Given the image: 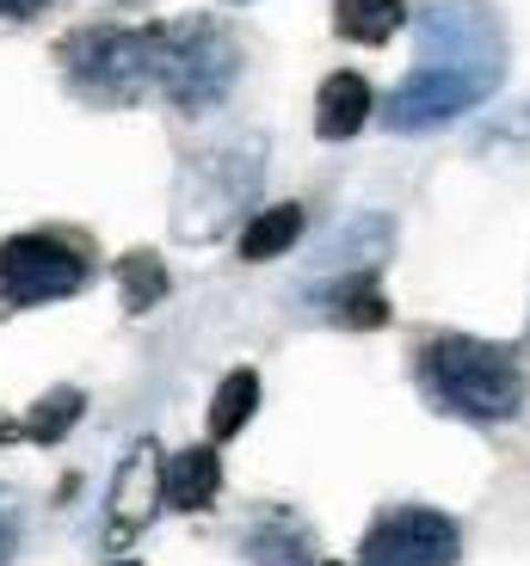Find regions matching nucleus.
<instances>
[{"instance_id":"nucleus-1","label":"nucleus","mask_w":530,"mask_h":566,"mask_svg":"<svg viewBox=\"0 0 530 566\" xmlns=\"http://www.w3.org/2000/svg\"><path fill=\"white\" fill-rule=\"evenodd\" d=\"M414 31L419 69L376 112L395 136H426V129L457 124L463 112L488 105L506 81V25L488 0H438L414 19Z\"/></svg>"},{"instance_id":"nucleus-2","label":"nucleus","mask_w":530,"mask_h":566,"mask_svg":"<svg viewBox=\"0 0 530 566\" xmlns=\"http://www.w3.org/2000/svg\"><path fill=\"white\" fill-rule=\"evenodd\" d=\"M419 388L438 412L500 424L524 407V364L512 357V345L475 339V333H438L419 345Z\"/></svg>"},{"instance_id":"nucleus-3","label":"nucleus","mask_w":530,"mask_h":566,"mask_svg":"<svg viewBox=\"0 0 530 566\" xmlns=\"http://www.w3.org/2000/svg\"><path fill=\"white\" fill-rule=\"evenodd\" d=\"M62 74L93 105H136L143 93H160V56L167 25H86L62 38Z\"/></svg>"},{"instance_id":"nucleus-4","label":"nucleus","mask_w":530,"mask_h":566,"mask_svg":"<svg viewBox=\"0 0 530 566\" xmlns=\"http://www.w3.org/2000/svg\"><path fill=\"white\" fill-rule=\"evenodd\" d=\"M241 81V43L216 19H179L167 25V56H160V93L186 117H204L222 105Z\"/></svg>"},{"instance_id":"nucleus-5","label":"nucleus","mask_w":530,"mask_h":566,"mask_svg":"<svg viewBox=\"0 0 530 566\" xmlns=\"http://www.w3.org/2000/svg\"><path fill=\"white\" fill-rule=\"evenodd\" d=\"M86 283V259L56 234H13L0 241V302L7 308H43Z\"/></svg>"},{"instance_id":"nucleus-6","label":"nucleus","mask_w":530,"mask_h":566,"mask_svg":"<svg viewBox=\"0 0 530 566\" xmlns=\"http://www.w3.org/2000/svg\"><path fill=\"white\" fill-rule=\"evenodd\" d=\"M463 530L432 505H395L364 530L358 566H457Z\"/></svg>"},{"instance_id":"nucleus-7","label":"nucleus","mask_w":530,"mask_h":566,"mask_svg":"<svg viewBox=\"0 0 530 566\" xmlns=\"http://www.w3.org/2000/svg\"><path fill=\"white\" fill-rule=\"evenodd\" d=\"M253 185H259V148H253V142L222 148V155H204L198 167L186 172V185H179V203H204L198 228H191V241L216 234V228L235 216V203L253 198Z\"/></svg>"},{"instance_id":"nucleus-8","label":"nucleus","mask_w":530,"mask_h":566,"mask_svg":"<svg viewBox=\"0 0 530 566\" xmlns=\"http://www.w3.org/2000/svg\"><path fill=\"white\" fill-rule=\"evenodd\" d=\"M160 474H167V462L155 455V443H148V438L124 455V468H117V481H112V511H105V542H112V548H117V542H129L160 505H167Z\"/></svg>"},{"instance_id":"nucleus-9","label":"nucleus","mask_w":530,"mask_h":566,"mask_svg":"<svg viewBox=\"0 0 530 566\" xmlns=\"http://www.w3.org/2000/svg\"><path fill=\"white\" fill-rule=\"evenodd\" d=\"M241 554H247V566H321L309 524L290 517V511H259V517H247Z\"/></svg>"},{"instance_id":"nucleus-10","label":"nucleus","mask_w":530,"mask_h":566,"mask_svg":"<svg viewBox=\"0 0 530 566\" xmlns=\"http://www.w3.org/2000/svg\"><path fill=\"white\" fill-rule=\"evenodd\" d=\"M371 81L364 74H352V69H340V74H328L321 81V93H315V129L328 142H345V136H358L364 129V117H371Z\"/></svg>"},{"instance_id":"nucleus-11","label":"nucleus","mask_w":530,"mask_h":566,"mask_svg":"<svg viewBox=\"0 0 530 566\" xmlns=\"http://www.w3.org/2000/svg\"><path fill=\"white\" fill-rule=\"evenodd\" d=\"M160 486H167V505L173 511H204L216 499V486H222V455H216V443H198V450L167 455Z\"/></svg>"},{"instance_id":"nucleus-12","label":"nucleus","mask_w":530,"mask_h":566,"mask_svg":"<svg viewBox=\"0 0 530 566\" xmlns=\"http://www.w3.org/2000/svg\"><path fill=\"white\" fill-rule=\"evenodd\" d=\"M302 228H309V216H302V203H266V210H259L253 222L241 228V259H247V265H266V259H284L290 247L302 241Z\"/></svg>"},{"instance_id":"nucleus-13","label":"nucleus","mask_w":530,"mask_h":566,"mask_svg":"<svg viewBox=\"0 0 530 566\" xmlns=\"http://www.w3.org/2000/svg\"><path fill=\"white\" fill-rule=\"evenodd\" d=\"M407 25V0H333V31L345 43H388Z\"/></svg>"},{"instance_id":"nucleus-14","label":"nucleus","mask_w":530,"mask_h":566,"mask_svg":"<svg viewBox=\"0 0 530 566\" xmlns=\"http://www.w3.org/2000/svg\"><path fill=\"white\" fill-rule=\"evenodd\" d=\"M333 321H340V326H364V333L388 326V296L376 290L371 271H352V277L333 283Z\"/></svg>"},{"instance_id":"nucleus-15","label":"nucleus","mask_w":530,"mask_h":566,"mask_svg":"<svg viewBox=\"0 0 530 566\" xmlns=\"http://www.w3.org/2000/svg\"><path fill=\"white\" fill-rule=\"evenodd\" d=\"M253 407H259V376H253V369H229L222 388H216V400H210V438L229 443L235 431L253 419Z\"/></svg>"},{"instance_id":"nucleus-16","label":"nucleus","mask_w":530,"mask_h":566,"mask_svg":"<svg viewBox=\"0 0 530 566\" xmlns=\"http://www.w3.org/2000/svg\"><path fill=\"white\" fill-rule=\"evenodd\" d=\"M117 277H124V302H129L136 314L155 308V302L167 296V265H160L155 253H129L124 265H117Z\"/></svg>"},{"instance_id":"nucleus-17","label":"nucleus","mask_w":530,"mask_h":566,"mask_svg":"<svg viewBox=\"0 0 530 566\" xmlns=\"http://www.w3.org/2000/svg\"><path fill=\"white\" fill-rule=\"evenodd\" d=\"M74 419H81V395H74V388H56V395H43V400H38V412L25 419V438L56 443Z\"/></svg>"},{"instance_id":"nucleus-18","label":"nucleus","mask_w":530,"mask_h":566,"mask_svg":"<svg viewBox=\"0 0 530 566\" xmlns=\"http://www.w3.org/2000/svg\"><path fill=\"white\" fill-rule=\"evenodd\" d=\"M493 148L524 155V148H530V105H512L506 117H493V124L481 129V155H493Z\"/></svg>"},{"instance_id":"nucleus-19","label":"nucleus","mask_w":530,"mask_h":566,"mask_svg":"<svg viewBox=\"0 0 530 566\" xmlns=\"http://www.w3.org/2000/svg\"><path fill=\"white\" fill-rule=\"evenodd\" d=\"M19 530H25V511H19V499L0 486V566H13L19 554Z\"/></svg>"},{"instance_id":"nucleus-20","label":"nucleus","mask_w":530,"mask_h":566,"mask_svg":"<svg viewBox=\"0 0 530 566\" xmlns=\"http://www.w3.org/2000/svg\"><path fill=\"white\" fill-rule=\"evenodd\" d=\"M50 0H0V19H38Z\"/></svg>"},{"instance_id":"nucleus-21","label":"nucleus","mask_w":530,"mask_h":566,"mask_svg":"<svg viewBox=\"0 0 530 566\" xmlns=\"http://www.w3.org/2000/svg\"><path fill=\"white\" fill-rule=\"evenodd\" d=\"M117 566H136V560H117Z\"/></svg>"},{"instance_id":"nucleus-22","label":"nucleus","mask_w":530,"mask_h":566,"mask_svg":"<svg viewBox=\"0 0 530 566\" xmlns=\"http://www.w3.org/2000/svg\"><path fill=\"white\" fill-rule=\"evenodd\" d=\"M235 7H241V0H235Z\"/></svg>"}]
</instances>
